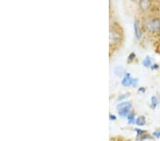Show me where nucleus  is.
Wrapping results in <instances>:
<instances>
[{"label": "nucleus", "instance_id": "4", "mask_svg": "<svg viewBox=\"0 0 160 141\" xmlns=\"http://www.w3.org/2000/svg\"><path fill=\"white\" fill-rule=\"evenodd\" d=\"M135 31L137 38H140L142 37V32L140 29V24H139V21H138V20H135Z\"/></svg>", "mask_w": 160, "mask_h": 141}, {"label": "nucleus", "instance_id": "9", "mask_svg": "<svg viewBox=\"0 0 160 141\" xmlns=\"http://www.w3.org/2000/svg\"><path fill=\"white\" fill-rule=\"evenodd\" d=\"M151 101V108H155L156 106H157V103H158V99H157L156 96H152Z\"/></svg>", "mask_w": 160, "mask_h": 141}, {"label": "nucleus", "instance_id": "19", "mask_svg": "<svg viewBox=\"0 0 160 141\" xmlns=\"http://www.w3.org/2000/svg\"><path fill=\"white\" fill-rule=\"evenodd\" d=\"M159 68V66L157 65V64H154V65H153V66H152V70H154V68L157 69V68Z\"/></svg>", "mask_w": 160, "mask_h": 141}, {"label": "nucleus", "instance_id": "5", "mask_svg": "<svg viewBox=\"0 0 160 141\" xmlns=\"http://www.w3.org/2000/svg\"><path fill=\"white\" fill-rule=\"evenodd\" d=\"M140 6L142 9H148L149 6H150V2L148 1V0H142V1L140 2Z\"/></svg>", "mask_w": 160, "mask_h": 141}, {"label": "nucleus", "instance_id": "3", "mask_svg": "<svg viewBox=\"0 0 160 141\" xmlns=\"http://www.w3.org/2000/svg\"><path fill=\"white\" fill-rule=\"evenodd\" d=\"M132 107V104L130 102H124V103H119L117 106V109L118 111H121V110H124V109H130Z\"/></svg>", "mask_w": 160, "mask_h": 141}, {"label": "nucleus", "instance_id": "13", "mask_svg": "<svg viewBox=\"0 0 160 141\" xmlns=\"http://www.w3.org/2000/svg\"><path fill=\"white\" fill-rule=\"evenodd\" d=\"M130 96V93H124V94L120 95V96L119 97H118V101H120V100H123V99H125V98H128V97H129Z\"/></svg>", "mask_w": 160, "mask_h": 141}, {"label": "nucleus", "instance_id": "14", "mask_svg": "<svg viewBox=\"0 0 160 141\" xmlns=\"http://www.w3.org/2000/svg\"><path fill=\"white\" fill-rule=\"evenodd\" d=\"M135 131L138 133V137H140L142 135H144V133H145V130H141V129H138V128H136L135 129Z\"/></svg>", "mask_w": 160, "mask_h": 141}, {"label": "nucleus", "instance_id": "15", "mask_svg": "<svg viewBox=\"0 0 160 141\" xmlns=\"http://www.w3.org/2000/svg\"><path fill=\"white\" fill-rule=\"evenodd\" d=\"M138 83V78H132V86L133 87H135L137 86V84Z\"/></svg>", "mask_w": 160, "mask_h": 141}, {"label": "nucleus", "instance_id": "10", "mask_svg": "<svg viewBox=\"0 0 160 141\" xmlns=\"http://www.w3.org/2000/svg\"><path fill=\"white\" fill-rule=\"evenodd\" d=\"M118 113H119V115H120V116H122V117L128 116L129 113H130V109L121 110V111H118Z\"/></svg>", "mask_w": 160, "mask_h": 141}, {"label": "nucleus", "instance_id": "12", "mask_svg": "<svg viewBox=\"0 0 160 141\" xmlns=\"http://www.w3.org/2000/svg\"><path fill=\"white\" fill-rule=\"evenodd\" d=\"M135 113H130L128 115V121H129V123L130 124H133L135 123Z\"/></svg>", "mask_w": 160, "mask_h": 141}, {"label": "nucleus", "instance_id": "2", "mask_svg": "<svg viewBox=\"0 0 160 141\" xmlns=\"http://www.w3.org/2000/svg\"><path fill=\"white\" fill-rule=\"evenodd\" d=\"M132 79L131 78L130 74L129 73H126L122 81V84L124 86H130V85H132Z\"/></svg>", "mask_w": 160, "mask_h": 141}, {"label": "nucleus", "instance_id": "7", "mask_svg": "<svg viewBox=\"0 0 160 141\" xmlns=\"http://www.w3.org/2000/svg\"><path fill=\"white\" fill-rule=\"evenodd\" d=\"M118 38H119V36H118V34H117V32H112V31H111V32H110V39H111V41H112V42H116L118 40Z\"/></svg>", "mask_w": 160, "mask_h": 141}, {"label": "nucleus", "instance_id": "17", "mask_svg": "<svg viewBox=\"0 0 160 141\" xmlns=\"http://www.w3.org/2000/svg\"><path fill=\"white\" fill-rule=\"evenodd\" d=\"M154 135L155 138H160V131H155L154 133Z\"/></svg>", "mask_w": 160, "mask_h": 141}, {"label": "nucleus", "instance_id": "18", "mask_svg": "<svg viewBox=\"0 0 160 141\" xmlns=\"http://www.w3.org/2000/svg\"><path fill=\"white\" fill-rule=\"evenodd\" d=\"M110 119L111 120H116V117L115 116V115H112V114H110Z\"/></svg>", "mask_w": 160, "mask_h": 141}, {"label": "nucleus", "instance_id": "8", "mask_svg": "<svg viewBox=\"0 0 160 141\" xmlns=\"http://www.w3.org/2000/svg\"><path fill=\"white\" fill-rule=\"evenodd\" d=\"M124 72H125V70H124V68L122 67H121V66H118V67H116L115 68V73L116 75L122 76Z\"/></svg>", "mask_w": 160, "mask_h": 141}, {"label": "nucleus", "instance_id": "16", "mask_svg": "<svg viewBox=\"0 0 160 141\" xmlns=\"http://www.w3.org/2000/svg\"><path fill=\"white\" fill-rule=\"evenodd\" d=\"M135 53H130V55L129 56V57H128V61H129V62H130L131 61H132L134 58H135Z\"/></svg>", "mask_w": 160, "mask_h": 141}, {"label": "nucleus", "instance_id": "20", "mask_svg": "<svg viewBox=\"0 0 160 141\" xmlns=\"http://www.w3.org/2000/svg\"><path fill=\"white\" fill-rule=\"evenodd\" d=\"M139 91L144 92V91H145V89H144V88H139Z\"/></svg>", "mask_w": 160, "mask_h": 141}, {"label": "nucleus", "instance_id": "11", "mask_svg": "<svg viewBox=\"0 0 160 141\" xmlns=\"http://www.w3.org/2000/svg\"><path fill=\"white\" fill-rule=\"evenodd\" d=\"M142 63L144 66L148 67V66H150L152 63V58L150 57H149V56H147V57L145 58V59L143 61Z\"/></svg>", "mask_w": 160, "mask_h": 141}, {"label": "nucleus", "instance_id": "1", "mask_svg": "<svg viewBox=\"0 0 160 141\" xmlns=\"http://www.w3.org/2000/svg\"><path fill=\"white\" fill-rule=\"evenodd\" d=\"M150 29L154 32H160V19L159 18H155L150 22Z\"/></svg>", "mask_w": 160, "mask_h": 141}, {"label": "nucleus", "instance_id": "6", "mask_svg": "<svg viewBox=\"0 0 160 141\" xmlns=\"http://www.w3.org/2000/svg\"><path fill=\"white\" fill-rule=\"evenodd\" d=\"M146 123V119L144 116H140L136 120V124L139 126H142Z\"/></svg>", "mask_w": 160, "mask_h": 141}]
</instances>
